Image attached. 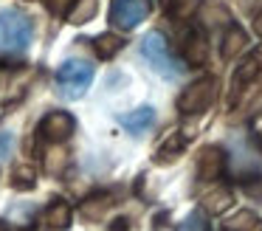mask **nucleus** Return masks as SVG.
<instances>
[{"label": "nucleus", "instance_id": "11", "mask_svg": "<svg viewBox=\"0 0 262 231\" xmlns=\"http://www.w3.org/2000/svg\"><path fill=\"white\" fill-rule=\"evenodd\" d=\"M99 11V0H76L68 11V23L74 26H82V23H91Z\"/></svg>", "mask_w": 262, "mask_h": 231}, {"label": "nucleus", "instance_id": "2", "mask_svg": "<svg viewBox=\"0 0 262 231\" xmlns=\"http://www.w3.org/2000/svg\"><path fill=\"white\" fill-rule=\"evenodd\" d=\"M141 56L149 62V68H152L155 73H161V76H166V79H178V76L186 73L183 59H178V56L172 54L169 43H166V37L161 31H149L147 37L141 39Z\"/></svg>", "mask_w": 262, "mask_h": 231}, {"label": "nucleus", "instance_id": "14", "mask_svg": "<svg viewBox=\"0 0 262 231\" xmlns=\"http://www.w3.org/2000/svg\"><path fill=\"white\" fill-rule=\"evenodd\" d=\"M178 231H209V223H206V217L200 212H194V214H189V217L183 220Z\"/></svg>", "mask_w": 262, "mask_h": 231}, {"label": "nucleus", "instance_id": "6", "mask_svg": "<svg viewBox=\"0 0 262 231\" xmlns=\"http://www.w3.org/2000/svg\"><path fill=\"white\" fill-rule=\"evenodd\" d=\"M217 96V79L214 76H203L194 85H189L178 99V110L181 113H203L206 107H211Z\"/></svg>", "mask_w": 262, "mask_h": 231}, {"label": "nucleus", "instance_id": "10", "mask_svg": "<svg viewBox=\"0 0 262 231\" xmlns=\"http://www.w3.org/2000/svg\"><path fill=\"white\" fill-rule=\"evenodd\" d=\"M110 203H113V200H110V195H104V192H102V195H91L88 200H82L79 214L85 220H91V223H96V220L104 217V212L110 208Z\"/></svg>", "mask_w": 262, "mask_h": 231}, {"label": "nucleus", "instance_id": "5", "mask_svg": "<svg viewBox=\"0 0 262 231\" xmlns=\"http://www.w3.org/2000/svg\"><path fill=\"white\" fill-rule=\"evenodd\" d=\"M76 133V118L65 110H51L37 124V138L42 144H65Z\"/></svg>", "mask_w": 262, "mask_h": 231}, {"label": "nucleus", "instance_id": "9", "mask_svg": "<svg viewBox=\"0 0 262 231\" xmlns=\"http://www.w3.org/2000/svg\"><path fill=\"white\" fill-rule=\"evenodd\" d=\"M223 161H226L223 150H217V146H209V150H203V155H200V163H198V175H200L203 180L217 178V175L223 172Z\"/></svg>", "mask_w": 262, "mask_h": 231}, {"label": "nucleus", "instance_id": "4", "mask_svg": "<svg viewBox=\"0 0 262 231\" xmlns=\"http://www.w3.org/2000/svg\"><path fill=\"white\" fill-rule=\"evenodd\" d=\"M152 11V0H110V26L121 31L138 28Z\"/></svg>", "mask_w": 262, "mask_h": 231}, {"label": "nucleus", "instance_id": "19", "mask_svg": "<svg viewBox=\"0 0 262 231\" xmlns=\"http://www.w3.org/2000/svg\"><path fill=\"white\" fill-rule=\"evenodd\" d=\"M0 231H14V228H12L9 223H3V220H0Z\"/></svg>", "mask_w": 262, "mask_h": 231}, {"label": "nucleus", "instance_id": "18", "mask_svg": "<svg viewBox=\"0 0 262 231\" xmlns=\"http://www.w3.org/2000/svg\"><path fill=\"white\" fill-rule=\"evenodd\" d=\"M119 225H110V231H127V220H116Z\"/></svg>", "mask_w": 262, "mask_h": 231}, {"label": "nucleus", "instance_id": "12", "mask_svg": "<svg viewBox=\"0 0 262 231\" xmlns=\"http://www.w3.org/2000/svg\"><path fill=\"white\" fill-rule=\"evenodd\" d=\"M93 48H96V54L102 56V59H110V56H116L124 48V39H121L119 34H102V37L93 39Z\"/></svg>", "mask_w": 262, "mask_h": 231}, {"label": "nucleus", "instance_id": "7", "mask_svg": "<svg viewBox=\"0 0 262 231\" xmlns=\"http://www.w3.org/2000/svg\"><path fill=\"white\" fill-rule=\"evenodd\" d=\"M71 220H74V208H71V203L62 200V197H54L46 206V212H42V223L51 225V228H68Z\"/></svg>", "mask_w": 262, "mask_h": 231}, {"label": "nucleus", "instance_id": "16", "mask_svg": "<svg viewBox=\"0 0 262 231\" xmlns=\"http://www.w3.org/2000/svg\"><path fill=\"white\" fill-rule=\"evenodd\" d=\"M181 150H183V141H181V138H178L175 144H169V152H172V161H175V158L181 155ZM158 161H161V163H164V161H169V155H166V150H161V152H158Z\"/></svg>", "mask_w": 262, "mask_h": 231}, {"label": "nucleus", "instance_id": "13", "mask_svg": "<svg viewBox=\"0 0 262 231\" xmlns=\"http://www.w3.org/2000/svg\"><path fill=\"white\" fill-rule=\"evenodd\" d=\"M37 186V169L29 166V163H23V166H14L12 172V189L17 192H29Z\"/></svg>", "mask_w": 262, "mask_h": 231}, {"label": "nucleus", "instance_id": "8", "mask_svg": "<svg viewBox=\"0 0 262 231\" xmlns=\"http://www.w3.org/2000/svg\"><path fill=\"white\" fill-rule=\"evenodd\" d=\"M119 121L124 124L127 130H130L133 135H141L144 130L149 127V124L155 121V110L149 104H144V107H138V110H133V113H124V116H119Z\"/></svg>", "mask_w": 262, "mask_h": 231}, {"label": "nucleus", "instance_id": "1", "mask_svg": "<svg viewBox=\"0 0 262 231\" xmlns=\"http://www.w3.org/2000/svg\"><path fill=\"white\" fill-rule=\"evenodd\" d=\"M34 37V23L20 9H3L0 11V54L3 56H20L29 51Z\"/></svg>", "mask_w": 262, "mask_h": 231}, {"label": "nucleus", "instance_id": "3", "mask_svg": "<svg viewBox=\"0 0 262 231\" xmlns=\"http://www.w3.org/2000/svg\"><path fill=\"white\" fill-rule=\"evenodd\" d=\"M93 65L85 59H65L62 65L57 68V90L62 99L74 101V99H82L88 93L93 82Z\"/></svg>", "mask_w": 262, "mask_h": 231}, {"label": "nucleus", "instance_id": "17", "mask_svg": "<svg viewBox=\"0 0 262 231\" xmlns=\"http://www.w3.org/2000/svg\"><path fill=\"white\" fill-rule=\"evenodd\" d=\"M9 150H12V135H9V133H0V158H6Z\"/></svg>", "mask_w": 262, "mask_h": 231}, {"label": "nucleus", "instance_id": "15", "mask_svg": "<svg viewBox=\"0 0 262 231\" xmlns=\"http://www.w3.org/2000/svg\"><path fill=\"white\" fill-rule=\"evenodd\" d=\"M198 9V0H172L169 3V14L172 17H189Z\"/></svg>", "mask_w": 262, "mask_h": 231}]
</instances>
